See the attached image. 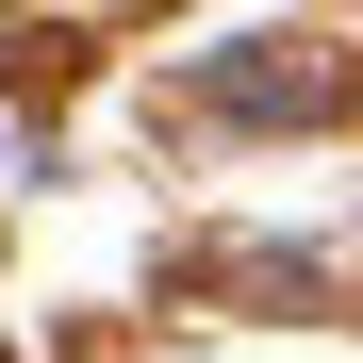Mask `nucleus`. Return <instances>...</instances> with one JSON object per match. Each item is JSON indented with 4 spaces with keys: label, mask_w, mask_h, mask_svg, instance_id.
Returning <instances> with one entry per match:
<instances>
[{
    "label": "nucleus",
    "mask_w": 363,
    "mask_h": 363,
    "mask_svg": "<svg viewBox=\"0 0 363 363\" xmlns=\"http://www.w3.org/2000/svg\"><path fill=\"white\" fill-rule=\"evenodd\" d=\"M182 99H199L215 133H264V116H330V99H347V67H330V50H231V67H199Z\"/></svg>",
    "instance_id": "1"
}]
</instances>
